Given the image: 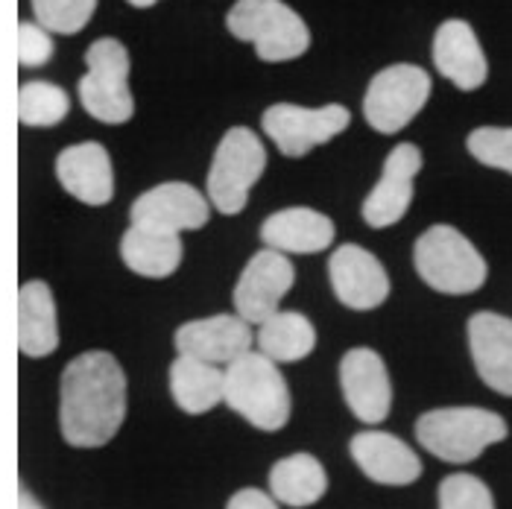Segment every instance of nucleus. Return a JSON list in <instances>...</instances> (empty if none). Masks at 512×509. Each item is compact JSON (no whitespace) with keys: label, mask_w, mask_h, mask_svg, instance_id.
Instances as JSON below:
<instances>
[{"label":"nucleus","mask_w":512,"mask_h":509,"mask_svg":"<svg viewBox=\"0 0 512 509\" xmlns=\"http://www.w3.org/2000/svg\"><path fill=\"white\" fill-rule=\"evenodd\" d=\"M126 419V375L118 357L109 352H85L62 372L59 428L74 448L109 445Z\"/></svg>","instance_id":"nucleus-1"},{"label":"nucleus","mask_w":512,"mask_h":509,"mask_svg":"<svg viewBox=\"0 0 512 509\" xmlns=\"http://www.w3.org/2000/svg\"><path fill=\"white\" fill-rule=\"evenodd\" d=\"M223 401L252 428L267 433L281 431L290 422L293 410L278 363L252 349L223 369Z\"/></svg>","instance_id":"nucleus-2"},{"label":"nucleus","mask_w":512,"mask_h":509,"mask_svg":"<svg viewBox=\"0 0 512 509\" xmlns=\"http://www.w3.org/2000/svg\"><path fill=\"white\" fill-rule=\"evenodd\" d=\"M510 436L507 422L483 407H439L416 422L419 445L436 460L466 466L474 463L486 448Z\"/></svg>","instance_id":"nucleus-3"},{"label":"nucleus","mask_w":512,"mask_h":509,"mask_svg":"<svg viewBox=\"0 0 512 509\" xmlns=\"http://www.w3.org/2000/svg\"><path fill=\"white\" fill-rule=\"evenodd\" d=\"M413 264L419 278L445 296L477 293L489 278L486 258L454 226H431L428 232H422L413 246Z\"/></svg>","instance_id":"nucleus-4"},{"label":"nucleus","mask_w":512,"mask_h":509,"mask_svg":"<svg viewBox=\"0 0 512 509\" xmlns=\"http://www.w3.org/2000/svg\"><path fill=\"white\" fill-rule=\"evenodd\" d=\"M226 27L235 39L249 41L264 62H290L311 47L308 24L284 0H237Z\"/></svg>","instance_id":"nucleus-5"},{"label":"nucleus","mask_w":512,"mask_h":509,"mask_svg":"<svg viewBox=\"0 0 512 509\" xmlns=\"http://www.w3.org/2000/svg\"><path fill=\"white\" fill-rule=\"evenodd\" d=\"M264 170H267L264 141L246 126L229 129L217 144V153L211 158L208 179H205V196L211 208L226 217L240 214Z\"/></svg>","instance_id":"nucleus-6"},{"label":"nucleus","mask_w":512,"mask_h":509,"mask_svg":"<svg viewBox=\"0 0 512 509\" xmlns=\"http://www.w3.org/2000/svg\"><path fill=\"white\" fill-rule=\"evenodd\" d=\"M85 77L79 79V103L100 123L120 126L135 115L129 91V50L118 39H97L85 50Z\"/></svg>","instance_id":"nucleus-7"},{"label":"nucleus","mask_w":512,"mask_h":509,"mask_svg":"<svg viewBox=\"0 0 512 509\" xmlns=\"http://www.w3.org/2000/svg\"><path fill=\"white\" fill-rule=\"evenodd\" d=\"M431 74L419 65H390L378 71L363 97V118L381 132L395 135L431 100Z\"/></svg>","instance_id":"nucleus-8"},{"label":"nucleus","mask_w":512,"mask_h":509,"mask_svg":"<svg viewBox=\"0 0 512 509\" xmlns=\"http://www.w3.org/2000/svg\"><path fill=\"white\" fill-rule=\"evenodd\" d=\"M261 123H264L267 138H273L281 156L302 158L314 147H322L331 138H337L340 132H346L352 123V115L346 106H337V103L322 106V109L276 103L264 112Z\"/></svg>","instance_id":"nucleus-9"},{"label":"nucleus","mask_w":512,"mask_h":509,"mask_svg":"<svg viewBox=\"0 0 512 509\" xmlns=\"http://www.w3.org/2000/svg\"><path fill=\"white\" fill-rule=\"evenodd\" d=\"M132 226L164 235L197 232L211 220V202L188 182H164L138 196L129 208Z\"/></svg>","instance_id":"nucleus-10"},{"label":"nucleus","mask_w":512,"mask_h":509,"mask_svg":"<svg viewBox=\"0 0 512 509\" xmlns=\"http://www.w3.org/2000/svg\"><path fill=\"white\" fill-rule=\"evenodd\" d=\"M293 284L296 270L290 255H281L276 249L255 252L243 267L232 293L237 316L249 325H261L264 319L276 314L281 299L293 290Z\"/></svg>","instance_id":"nucleus-11"},{"label":"nucleus","mask_w":512,"mask_h":509,"mask_svg":"<svg viewBox=\"0 0 512 509\" xmlns=\"http://www.w3.org/2000/svg\"><path fill=\"white\" fill-rule=\"evenodd\" d=\"M422 150L416 144H398L390 150V156L384 161L381 179L378 185L369 191L363 199V220L372 229H390L395 223H401L413 205V194H416V176L422 170Z\"/></svg>","instance_id":"nucleus-12"},{"label":"nucleus","mask_w":512,"mask_h":509,"mask_svg":"<svg viewBox=\"0 0 512 509\" xmlns=\"http://www.w3.org/2000/svg\"><path fill=\"white\" fill-rule=\"evenodd\" d=\"M343 398L357 422L381 425L393 410V384L384 357L375 349H349L340 360Z\"/></svg>","instance_id":"nucleus-13"},{"label":"nucleus","mask_w":512,"mask_h":509,"mask_svg":"<svg viewBox=\"0 0 512 509\" xmlns=\"http://www.w3.org/2000/svg\"><path fill=\"white\" fill-rule=\"evenodd\" d=\"M328 278L340 305L352 311H375L390 299V275L363 246L343 243L328 261Z\"/></svg>","instance_id":"nucleus-14"},{"label":"nucleus","mask_w":512,"mask_h":509,"mask_svg":"<svg viewBox=\"0 0 512 509\" xmlns=\"http://www.w3.org/2000/svg\"><path fill=\"white\" fill-rule=\"evenodd\" d=\"M176 354H188L214 366H229L255 343L252 325L237 314H217L205 319H191L173 334Z\"/></svg>","instance_id":"nucleus-15"},{"label":"nucleus","mask_w":512,"mask_h":509,"mask_svg":"<svg viewBox=\"0 0 512 509\" xmlns=\"http://www.w3.org/2000/svg\"><path fill=\"white\" fill-rule=\"evenodd\" d=\"M469 352L480 381L492 392L512 398V319L477 311L469 319Z\"/></svg>","instance_id":"nucleus-16"},{"label":"nucleus","mask_w":512,"mask_h":509,"mask_svg":"<svg viewBox=\"0 0 512 509\" xmlns=\"http://www.w3.org/2000/svg\"><path fill=\"white\" fill-rule=\"evenodd\" d=\"M56 179L68 194L85 205H109L115 199V167L103 144L85 141L65 147L56 158Z\"/></svg>","instance_id":"nucleus-17"},{"label":"nucleus","mask_w":512,"mask_h":509,"mask_svg":"<svg viewBox=\"0 0 512 509\" xmlns=\"http://www.w3.org/2000/svg\"><path fill=\"white\" fill-rule=\"evenodd\" d=\"M349 454L372 483L381 486H410L422 477L419 454L393 433L363 431L352 436Z\"/></svg>","instance_id":"nucleus-18"},{"label":"nucleus","mask_w":512,"mask_h":509,"mask_svg":"<svg viewBox=\"0 0 512 509\" xmlns=\"http://www.w3.org/2000/svg\"><path fill=\"white\" fill-rule=\"evenodd\" d=\"M434 65L460 91H477L489 77L486 53L469 21H442L434 36Z\"/></svg>","instance_id":"nucleus-19"},{"label":"nucleus","mask_w":512,"mask_h":509,"mask_svg":"<svg viewBox=\"0 0 512 509\" xmlns=\"http://www.w3.org/2000/svg\"><path fill=\"white\" fill-rule=\"evenodd\" d=\"M334 237V220L305 205L281 208L261 226V240L267 243V249H276L281 255H319L331 249Z\"/></svg>","instance_id":"nucleus-20"},{"label":"nucleus","mask_w":512,"mask_h":509,"mask_svg":"<svg viewBox=\"0 0 512 509\" xmlns=\"http://www.w3.org/2000/svg\"><path fill=\"white\" fill-rule=\"evenodd\" d=\"M18 349L24 357H47L59 349L56 299L47 281H27L18 290Z\"/></svg>","instance_id":"nucleus-21"},{"label":"nucleus","mask_w":512,"mask_h":509,"mask_svg":"<svg viewBox=\"0 0 512 509\" xmlns=\"http://www.w3.org/2000/svg\"><path fill=\"white\" fill-rule=\"evenodd\" d=\"M170 395L188 416L211 413L223 404V369L188 354H176L170 366Z\"/></svg>","instance_id":"nucleus-22"},{"label":"nucleus","mask_w":512,"mask_h":509,"mask_svg":"<svg viewBox=\"0 0 512 509\" xmlns=\"http://www.w3.org/2000/svg\"><path fill=\"white\" fill-rule=\"evenodd\" d=\"M185 255V246L179 235H164L153 229L129 226V232L120 240V258L123 264L141 278H170L179 270Z\"/></svg>","instance_id":"nucleus-23"},{"label":"nucleus","mask_w":512,"mask_h":509,"mask_svg":"<svg viewBox=\"0 0 512 509\" xmlns=\"http://www.w3.org/2000/svg\"><path fill=\"white\" fill-rule=\"evenodd\" d=\"M328 492V474L314 454H290L270 469V495L293 509L314 507Z\"/></svg>","instance_id":"nucleus-24"},{"label":"nucleus","mask_w":512,"mask_h":509,"mask_svg":"<svg viewBox=\"0 0 512 509\" xmlns=\"http://www.w3.org/2000/svg\"><path fill=\"white\" fill-rule=\"evenodd\" d=\"M258 352L267 354L273 363H296L316 349L314 322L299 311H276L261 322L255 337Z\"/></svg>","instance_id":"nucleus-25"},{"label":"nucleus","mask_w":512,"mask_h":509,"mask_svg":"<svg viewBox=\"0 0 512 509\" xmlns=\"http://www.w3.org/2000/svg\"><path fill=\"white\" fill-rule=\"evenodd\" d=\"M71 112V97L65 88L53 85V82H24L18 91V120L24 126H36V129H47L56 126L68 118Z\"/></svg>","instance_id":"nucleus-26"},{"label":"nucleus","mask_w":512,"mask_h":509,"mask_svg":"<svg viewBox=\"0 0 512 509\" xmlns=\"http://www.w3.org/2000/svg\"><path fill=\"white\" fill-rule=\"evenodd\" d=\"M97 0H33L36 21L47 33L77 36L94 18Z\"/></svg>","instance_id":"nucleus-27"},{"label":"nucleus","mask_w":512,"mask_h":509,"mask_svg":"<svg viewBox=\"0 0 512 509\" xmlns=\"http://www.w3.org/2000/svg\"><path fill=\"white\" fill-rule=\"evenodd\" d=\"M439 509H495V498L480 477L457 471L439 483Z\"/></svg>","instance_id":"nucleus-28"},{"label":"nucleus","mask_w":512,"mask_h":509,"mask_svg":"<svg viewBox=\"0 0 512 509\" xmlns=\"http://www.w3.org/2000/svg\"><path fill=\"white\" fill-rule=\"evenodd\" d=\"M466 147L483 167H495L512 176V126H480L466 138Z\"/></svg>","instance_id":"nucleus-29"},{"label":"nucleus","mask_w":512,"mask_h":509,"mask_svg":"<svg viewBox=\"0 0 512 509\" xmlns=\"http://www.w3.org/2000/svg\"><path fill=\"white\" fill-rule=\"evenodd\" d=\"M53 39L36 21L18 24V62L21 68H44L53 59Z\"/></svg>","instance_id":"nucleus-30"},{"label":"nucleus","mask_w":512,"mask_h":509,"mask_svg":"<svg viewBox=\"0 0 512 509\" xmlns=\"http://www.w3.org/2000/svg\"><path fill=\"white\" fill-rule=\"evenodd\" d=\"M226 509H281L278 507V501L270 495V492H264V489H240L235 492L232 498H229V504Z\"/></svg>","instance_id":"nucleus-31"},{"label":"nucleus","mask_w":512,"mask_h":509,"mask_svg":"<svg viewBox=\"0 0 512 509\" xmlns=\"http://www.w3.org/2000/svg\"><path fill=\"white\" fill-rule=\"evenodd\" d=\"M18 509H44V504H41L39 498L24 483L18 486Z\"/></svg>","instance_id":"nucleus-32"},{"label":"nucleus","mask_w":512,"mask_h":509,"mask_svg":"<svg viewBox=\"0 0 512 509\" xmlns=\"http://www.w3.org/2000/svg\"><path fill=\"white\" fill-rule=\"evenodd\" d=\"M129 6H138V9H150V6H156L158 0H126Z\"/></svg>","instance_id":"nucleus-33"}]
</instances>
